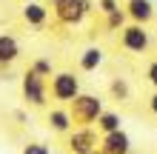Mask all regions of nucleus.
<instances>
[{"label":"nucleus","mask_w":157,"mask_h":154,"mask_svg":"<svg viewBox=\"0 0 157 154\" xmlns=\"http://www.w3.org/2000/svg\"><path fill=\"white\" fill-rule=\"evenodd\" d=\"M83 92V77L71 69H54L49 77V97L60 106H69L75 97Z\"/></svg>","instance_id":"f257e3e1"},{"label":"nucleus","mask_w":157,"mask_h":154,"mask_svg":"<svg viewBox=\"0 0 157 154\" xmlns=\"http://www.w3.org/2000/svg\"><path fill=\"white\" fill-rule=\"evenodd\" d=\"M69 111H71L75 126H94L97 117L106 111V100L97 92H86V88H83L75 100L69 103Z\"/></svg>","instance_id":"f03ea898"},{"label":"nucleus","mask_w":157,"mask_h":154,"mask_svg":"<svg viewBox=\"0 0 157 154\" xmlns=\"http://www.w3.org/2000/svg\"><path fill=\"white\" fill-rule=\"evenodd\" d=\"M20 94L29 108H49V77L37 74L34 69H26L20 74Z\"/></svg>","instance_id":"7ed1b4c3"},{"label":"nucleus","mask_w":157,"mask_h":154,"mask_svg":"<svg viewBox=\"0 0 157 154\" xmlns=\"http://www.w3.org/2000/svg\"><path fill=\"white\" fill-rule=\"evenodd\" d=\"M49 9L60 26H80L91 14V0H52Z\"/></svg>","instance_id":"20e7f679"},{"label":"nucleus","mask_w":157,"mask_h":154,"mask_svg":"<svg viewBox=\"0 0 157 154\" xmlns=\"http://www.w3.org/2000/svg\"><path fill=\"white\" fill-rule=\"evenodd\" d=\"M120 49L128 51V54H146L151 49V32H149V26L128 20L123 29H120Z\"/></svg>","instance_id":"39448f33"},{"label":"nucleus","mask_w":157,"mask_h":154,"mask_svg":"<svg viewBox=\"0 0 157 154\" xmlns=\"http://www.w3.org/2000/svg\"><path fill=\"white\" fill-rule=\"evenodd\" d=\"M94 148H100V131L94 126H75L66 134V151L71 154H91Z\"/></svg>","instance_id":"423d86ee"},{"label":"nucleus","mask_w":157,"mask_h":154,"mask_svg":"<svg viewBox=\"0 0 157 154\" xmlns=\"http://www.w3.org/2000/svg\"><path fill=\"white\" fill-rule=\"evenodd\" d=\"M46 126H49V131H52V134H60V137H66V134L75 129V120H71L69 106L54 103L52 108H46Z\"/></svg>","instance_id":"0eeeda50"},{"label":"nucleus","mask_w":157,"mask_h":154,"mask_svg":"<svg viewBox=\"0 0 157 154\" xmlns=\"http://www.w3.org/2000/svg\"><path fill=\"white\" fill-rule=\"evenodd\" d=\"M100 148L106 154H128L134 148L132 143V134L126 129H117V131H109V134H100Z\"/></svg>","instance_id":"6e6552de"},{"label":"nucleus","mask_w":157,"mask_h":154,"mask_svg":"<svg viewBox=\"0 0 157 154\" xmlns=\"http://www.w3.org/2000/svg\"><path fill=\"white\" fill-rule=\"evenodd\" d=\"M106 63V51L97 46V43H91V46H83L80 54H77V69L83 74H94V71L103 69Z\"/></svg>","instance_id":"1a4fd4ad"},{"label":"nucleus","mask_w":157,"mask_h":154,"mask_svg":"<svg viewBox=\"0 0 157 154\" xmlns=\"http://www.w3.org/2000/svg\"><path fill=\"white\" fill-rule=\"evenodd\" d=\"M20 20L29 29H43L49 23V6L40 3V0H26L23 9H20Z\"/></svg>","instance_id":"9d476101"},{"label":"nucleus","mask_w":157,"mask_h":154,"mask_svg":"<svg viewBox=\"0 0 157 154\" xmlns=\"http://www.w3.org/2000/svg\"><path fill=\"white\" fill-rule=\"evenodd\" d=\"M126 14H128V20L132 23H143V26H149L154 17H157V6H154V0H126Z\"/></svg>","instance_id":"9b49d317"},{"label":"nucleus","mask_w":157,"mask_h":154,"mask_svg":"<svg viewBox=\"0 0 157 154\" xmlns=\"http://www.w3.org/2000/svg\"><path fill=\"white\" fill-rule=\"evenodd\" d=\"M20 54H23L20 40H17L14 34H9V32H0V69L14 66V63L20 60Z\"/></svg>","instance_id":"f8f14e48"},{"label":"nucleus","mask_w":157,"mask_h":154,"mask_svg":"<svg viewBox=\"0 0 157 154\" xmlns=\"http://www.w3.org/2000/svg\"><path fill=\"white\" fill-rule=\"evenodd\" d=\"M94 129H97L100 134H109V131H117V129H123V114H120V111H114V108H106V111L97 117Z\"/></svg>","instance_id":"ddd939ff"},{"label":"nucleus","mask_w":157,"mask_h":154,"mask_svg":"<svg viewBox=\"0 0 157 154\" xmlns=\"http://www.w3.org/2000/svg\"><path fill=\"white\" fill-rule=\"evenodd\" d=\"M109 94H112V100H117V103L132 100V83H128L126 77H114L112 83H109Z\"/></svg>","instance_id":"4468645a"},{"label":"nucleus","mask_w":157,"mask_h":154,"mask_svg":"<svg viewBox=\"0 0 157 154\" xmlns=\"http://www.w3.org/2000/svg\"><path fill=\"white\" fill-rule=\"evenodd\" d=\"M126 23H128L126 9H114V12H109V14H106V29H109V32H120Z\"/></svg>","instance_id":"2eb2a0df"},{"label":"nucleus","mask_w":157,"mask_h":154,"mask_svg":"<svg viewBox=\"0 0 157 154\" xmlns=\"http://www.w3.org/2000/svg\"><path fill=\"white\" fill-rule=\"evenodd\" d=\"M29 69H34V71L43 74V77H52V74H54V63H52L49 57H34Z\"/></svg>","instance_id":"dca6fc26"},{"label":"nucleus","mask_w":157,"mask_h":154,"mask_svg":"<svg viewBox=\"0 0 157 154\" xmlns=\"http://www.w3.org/2000/svg\"><path fill=\"white\" fill-rule=\"evenodd\" d=\"M20 154H54V151L46 146V143L32 140V143H26V146H23V151H20Z\"/></svg>","instance_id":"f3484780"},{"label":"nucleus","mask_w":157,"mask_h":154,"mask_svg":"<svg viewBox=\"0 0 157 154\" xmlns=\"http://www.w3.org/2000/svg\"><path fill=\"white\" fill-rule=\"evenodd\" d=\"M143 80H146L151 88H157V60H149V63H146V69H143Z\"/></svg>","instance_id":"a211bd4d"},{"label":"nucleus","mask_w":157,"mask_h":154,"mask_svg":"<svg viewBox=\"0 0 157 154\" xmlns=\"http://www.w3.org/2000/svg\"><path fill=\"white\" fill-rule=\"evenodd\" d=\"M114 9H120V0H97V12L100 14H109V12H114Z\"/></svg>","instance_id":"6ab92c4d"},{"label":"nucleus","mask_w":157,"mask_h":154,"mask_svg":"<svg viewBox=\"0 0 157 154\" xmlns=\"http://www.w3.org/2000/svg\"><path fill=\"white\" fill-rule=\"evenodd\" d=\"M146 106H149L151 117H157V88H151V94H149V100H146Z\"/></svg>","instance_id":"aec40b11"},{"label":"nucleus","mask_w":157,"mask_h":154,"mask_svg":"<svg viewBox=\"0 0 157 154\" xmlns=\"http://www.w3.org/2000/svg\"><path fill=\"white\" fill-rule=\"evenodd\" d=\"M91 154H106V151H103V148H94V151H91Z\"/></svg>","instance_id":"412c9836"},{"label":"nucleus","mask_w":157,"mask_h":154,"mask_svg":"<svg viewBox=\"0 0 157 154\" xmlns=\"http://www.w3.org/2000/svg\"><path fill=\"white\" fill-rule=\"evenodd\" d=\"M128 154H143V151H134V148H132V151H128Z\"/></svg>","instance_id":"4be33fe9"},{"label":"nucleus","mask_w":157,"mask_h":154,"mask_svg":"<svg viewBox=\"0 0 157 154\" xmlns=\"http://www.w3.org/2000/svg\"><path fill=\"white\" fill-rule=\"evenodd\" d=\"M60 154H71V151H60Z\"/></svg>","instance_id":"5701e85b"},{"label":"nucleus","mask_w":157,"mask_h":154,"mask_svg":"<svg viewBox=\"0 0 157 154\" xmlns=\"http://www.w3.org/2000/svg\"><path fill=\"white\" fill-rule=\"evenodd\" d=\"M23 3H26V0H23Z\"/></svg>","instance_id":"b1692460"}]
</instances>
